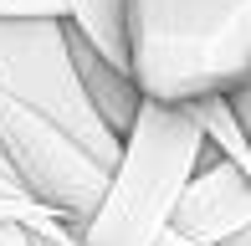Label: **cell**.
<instances>
[{
  "mask_svg": "<svg viewBox=\"0 0 251 246\" xmlns=\"http://www.w3.org/2000/svg\"><path fill=\"white\" fill-rule=\"evenodd\" d=\"M123 36L149 103L195 108L251 82V0H128Z\"/></svg>",
  "mask_w": 251,
  "mask_h": 246,
  "instance_id": "cell-1",
  "label": "cell"
},
{
  "mask_svg": "<svg viewBox=\"0 0 251 246\" xmlns=\"http://www.w3.org/2000/svg\"><path fill=\"white\" fill-rule=\"evenodd\" d=\"M205 149L210 144L200 133L195 108L144 98L139 118L123 139V159L108 180V195H102L98 216L82 226V241L87 246H159L175 226V210L195 180Z\"/></svg>",
  "mask_w": 251,
  "mask_h": 246,
  "instance_id": "cell-2",
  "label": "cell"
},
{
  "mask_svg": "<svg viewBox=\"0 0 251 246\" xmlns=\"http://www.w3.org/2000/svg\"><path fill=\"white\" fill-rule=\"evenodd\" d=\"M0 93L62 123L93 159L118 170L123 139L93 108L72 51V21H0Z\"/></svg>",
  "mask_w": 251,
  "mask_h": 246,
  "instance_id": "cell-3",
  "label": "cell"
},
{
  "mask_svg": "<svg viewBox=\"0 0 251 246\" xmlns=\"http://www.w3.org/2000/svg\"><path fill=\"white\" fill-rule=\"evenodd\" d=\"M0 154H5L10 174L77 231L98 216L113 180V170L93 159L62 123H51L47 113L26 108L10 93H0Z\"/></svg>",
  "mask_w": 251,
  "mask_h": 246,
  "instance_id": "cell-4",
  "label": "cell"
},
{
  "mask_svg": "<svg viewBox=\"0 0 251 246\" xmlns=\"http://www.w3.org/2000/svg\"><path fill=\"white\" fill-rule=\"evenodd\" d=\"M246 226H251V174H241L215 149H205L169 231H179L185 241H200V246H226Z\"/></svg>",
  "mask_w": 251,
  "mask_h": 246,
  "instance_id": "cell-5",
  "label": "cell"
},
{
  "mask_svg": "<svg viewBox=\"0 0 251 246\" xmlns=\"http://www.w3.org/2000/svg\"><path fill=\"white\" fill-rule=\"evenodd\" d=\"M195 118H200L205 144H210L221 159H231L241 174H251V133L241 128L231 98H200V103H195Z\"/></svg>",
  "mask_w": 251,
  "mask_h": 246,
  "instance_id": "cell-6",
  "label": "cell"
},
{
  "mask_svg": "<svg viewBox=\"0 0 251 246\" xmlns=\"http://www.w3.org/2000/svg\"><path fill=\"white\" fill-rule=\"evenodd\" d=\"M123 5L128 0H72V21L113 67L128 72V36H123Z\"/></svg>",
  "mask_w": 251,
  "mask_h": 246,
  "instance_id": "cell-7",
  "label": "cell"
},
{
  "mask_svg": "<svg viewBox=\"0 0 251 246\" xmlns=\"http://www.w3.org/2000/svg\"><path fill=\"white\" fill-rule=\"evenodd\" d=\"M0 21H72V0H0Z\"/></svg>",
  "mask_w": 251,
  "mask_h": 246,
  "instance_id": "cell-8",
  "label": "cell"
},
{
  "mask_svg": "<svg viewBox=\"0 0 251 246\" xmlns=\"http://www.w3.org/2000/svg\"><path fill=\"white\" fill-rule=\"evenodd\" d=\"M31 246H87V241L67 221H41V226H31Z\"/></svg>",
  "mask_w": 251,
  "mask_h": 246,
  "instance_id": "cell-9",
  "label": "cell"
},
{
  "mask_svg": "<svg viewBox=\"0 0 251 246\" xmlns=\"http://www.w3.org/2000/svg\"><path fill=\"white\" fill-rule=\"evenodd\" d=\"M231 108H236V118H241V128L251 133V82H246V87H236V93H231Z\"/></svg>",
  "mask_w": 251,
  "mask_h": 246,
  "instance_id": "cell-10",
  "label": "cell"
},
{
  "mask_svg": "<svg viewBox=\"0 0 251 246\" xmlns=\"http://www.w3.org/2000/svg\"><path fill=\"white\" fill-rule=\"evenodd\" d=\"M159 246H200V241H185V236H179V231H169V236L159 241Z\"/></svg>",
  "mask_w": 251,
  "mask_h": 246,
  "instance_id": "cell-11",
  "label": "cell"
},
{
  "mask_svg": "<svg viewBox=\"0 0 251 246\" xmlns=\"http://www.w3.org/2000/svg\"><path fill=\"white\" fill-rule=\"evenodd\" d=\"M226 246H251V226H246V231H241L236 241H226Z\"/></svg>",
  "mask_w": 251,
  "mask_h": 246,
  "instance_id": "cell-12",
  "label": "cell"
}]
</instances>
